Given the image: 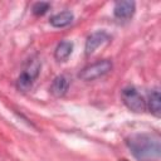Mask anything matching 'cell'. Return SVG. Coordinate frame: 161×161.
Returning a JSON list of instances; mask_svg holds the SVG:
<instances>
[{
  "label": "cell",
  "instance_id": "1",
  "mask_svg": "<svg viewBox=\"0 0 161 161\" xmlns=\"http://www.w3.org/2000/svg\"><path fill=\"white\" fill-rule=\"evenodd\" d=\"M126 143L138 161H157L161 155L160 137L155 133H133Z\"/></svg>",
  "mask_w": 161,
  "mask_h": 161
},
{
  "label": "cell",
  "instance_id": "2",
  "mask_svg": "<svg viewBox=\"0 0 161 161\" xmlns=\"http://www.w3.org/2000/svg\"><path fill=\"white\" fill-rule=\"evenodd\" d=\"M111 69H112V62L108 59H103V60L96 62V63L83 68L79 72L78 77L82 80L91 82V80H94V79H98V78L106 75L107 73L111 72Z\"/></svg>",
  "mask_w": 161,
  "mask_h": 161
},
{
  "label": "cell",
  "instance_id": "3",
  "mask_svg": "<svg viewBox=\"0 0 161 161\" xmlns=\"http://www.w3.org/2000/svg\"><path fill=\"white\" fill-rule=\"evenodd\" d=\"M40 70V63L36 59H31L28 64V68L18 77L16 79V88L21 92H26L31 88L35 78L38 77Z\"/></svg>",
  "mask_w": 161,
  "mask_h": 161
},
{
  "label": "cell",
  "instance_id": "4",
  "mask_svg": "<svg viewBox=\"0 0 161 161\" xmlns=\"http://www.w3.org/2000/svg\"><path fill=\"white\" fill-rule=\"evenodd\" d=\"M121 96L123 103L127 106L128 109L133 112H143L146 109V99L135 87L125 88Z\"/></svg>",
  "mask_w": 161,
  "mask_h": 161
},
{
  "label": "cell",
  "instance_id": "5",
  "mask_svg": "<svg viewBox=\"0 0 161 161\" xmlns=\"http://www.w3.org/2000/svg\"><path fill=\"white\" fill-rule=\"evenodd\" d=\"M136 10L135 1H117L113 8V14L119 20H128L133 16Z\"/></svg>",
  "mask_w": 161,
  "mask_h": 161
},
{
  "label": "cell",
  "instance_id": "6",
  "mask_svg": "<svg viewBox=\"0 0 161 161\" xmlns=\"http://www.w3.org/2000/svg\"><path fill=\"white\" fill-rule=\"evenodd\" d=\"M108 40H109V35L103 30L91 34L86 40V54L87 55L92 54L98 47H101L103 43H106Z\"/></svg>",
  "mask_w": 161,
  "mask_h": 161
},
{
  "label": "cell",
  "instance_id": "7",
  "mask_svg": "<svg viewBox=\"0 0 161 161\" xmlns=\"http://www.w3.org/2000/svg\"><path fill=\"white\" fill-rule=\"evenodd\" d=\"M69 88V79L67 75H58L54 78L49 91L54 97H63Z\"/></svg>",
  "mask_w": 161,
  "mask_h": 161
},
{
  "label": "cell",
  "instance_id": "8",
  "mask_svg": "<svg viewBox=\"0 0 161 161\" xmlns=\"http://www.w3.org/2000/svg\"><path fill=\"white\" fill-rule=\"evenodd\" d=\"M74 19V15L73 13L70 11H62V13H58L55 15H53L49 20L50 25L54 26V28H64V26H68Z\"/></svg>",
  "mask_w": 161,
  "mask_h": 161
},
{
  "label": "cell",
  "instance_id": "9",
  "mask_svg": "<svg viewBox=\"0 0 161 161\" xmlns=\"http://www.w3.org/2000/svg\"><path fill=\"white\" fill-rule=\"evenodd\" d=\"M72 52H73V43L69 42V40H63L57 45L55 52H54V57H55L57 60L64 62L69 58Z\"/></svg>",
  "mask_w": 161,
  "mask_h": 161
},
{
  "label": "cell",
  "instance_id": "10",
  "mask_svg": "<svg viewBox=\"0 0 161 161\" xmlns=\"http://www.w3.org/2000/svg\"><path fill=\"white\" fill-rule=\"evenodd\" d=\"M146 107H148L150 112H152L155 116H160V109H161V103H160V91L157 88L152 89L148 93V98L146 101Z\"/></svg>",
  "mask_w": 161,
  "mask_h": 161
},
{
  "label": "cell",
  "instance_id": "11",
  "mask_svg": "<svg viewBox=\"0 0 161 161\" xmlns=\"http://www.w3.org/2000/svg\"><path fill=\"white\" fill-rule=\"evenodd\" d=\"M49 6H50V4L49 3H44V1H39V3H35L34 5H33V13L35 14V15H43V14H45L48 10H49Z\"/></svg>",
  "mask_w": 161,
  "mask_h": 161
},
{
  "label": "cell",
  "instance_id": "12",
  "mask_svg": "<svg viewBox=\"0 0 161 161\" xmlns=\"http://www.w3.org/2000/svg\"><path fill=\"white\" fill-rule=\"evenodd\" d=\"M122 161H126V160H122Z\"/></svg>",
  "mask_w": 161,
  "mask_h": 161
}]
</instances>
